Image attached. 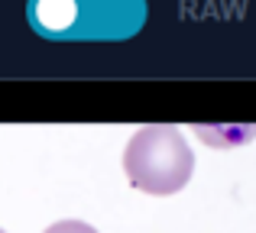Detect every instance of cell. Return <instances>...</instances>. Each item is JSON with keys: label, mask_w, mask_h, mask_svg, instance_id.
<instances>
[{"label": "cell", "mask_w": 256, "mask_h": 233, "mask_svg": "<svg viewBox=\"0 0 256 233\" xmlns=\"http://www.w3.org/2000/svg\"><path fill=\"white\" fill-rule=\"evenodd\" d=\"M0 233H6V230H0Z\"/></svg>", "instance_id": "cell-3"}, {"label": "cell", "mask_w": 256, "mask_h": 233, "mask_svg": "<svg viewBox=\"0 0 256 233\" xmlns=\"http://www.w3.org/2000/svg\"><path fill=\"white\" fill-rule=\"evenodd\" d=\"M46 233H98V230H94L91 224H84V221H58Z\"/></svg>", "instance_id": "cell-2"}, {"label": "cell", "mask_w": 256, "mask_h": 233, "mask_svg": "<svg viewBox=\"0 0 256 233\" xmlns=\"http://www.w3.org/2000/svg\"><path fill=\"white\" fill-rule=\"evenodd\" d=\"M124 172L133 188L146 195H175L194 172V152L175 126H140L124 149Z\"/></svg>", "instance_id": "cell-1"}]
</instances>
